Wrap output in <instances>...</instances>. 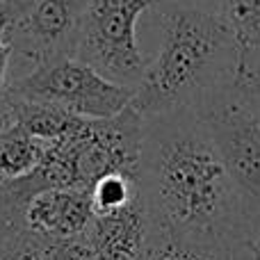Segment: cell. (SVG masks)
<instances>
[{
    "label": "cell",
    "mask_w": 260,
    "mask_h": 260,
    "mask_svg": "<svg viewBox=\"0 0 260 260\" xmlns=\"http://www.w3.org/2000/svg\"><path fill=\"white\" fill-rule=\"evenodd\" d=\"M89 199L91 208H94V217H105L126 210L139 201L137 176H135V171H108L94 180V185L89 187Z\"/></svg>",
    "instance_id": "obj_11"
},
{
    "label": "cell",
    "mask_w": 260,
    "mask_h": 260,
    "mask_svg": "<svg viewBox=\"0 0 260 260\" xmlns=\"http://www.w3.org/2000/svg\"><path fill=\"white\" fill-rule=\"evenodd\" d=\"M160 46L135 96L139 117L192 114L210 119L240 87L238 46L226 0H157Z\"/></svg>",
    "instance_id": "obj_2"
},
{
    "label": "cell",
    "mask_w": 260,
    "mask_h": 260,
    "mask_svg": "<svg viewBox=\"0 0 260 260\" xmlns=\"http://www.w3.org/2000/svg\"><path fill=\"white\" fill-rule=\"evenodd\" d=\"M7 91L27 103L62 110L78 119L112 121L133 108L137 91L114 85L78 57H62L9 80Z\"/></svg>",
    "instance_id": "obj_3"
},
{
    "label": "cell",
    "mask_w": 260,
    "mask_h": 260,
    "mask_svg": "<svg viewBox=\"0 0 260 260\" xmlns=\"http://www.w3.org/2000/svg\"><path fill=\"white\" fill-rule=\"evenodd\" d=\"M94 221L89 192L69 187H44L27 194L18 210V229L39 242H64L85 238Z\"/></svg>",
    "instance_id": "obj_7"
},
{
    "label": "cell",
    "mask_w": 260,
    "mask_h": 260,
    "mask_svg": "<svg viewBox=\"0 0 260 260\" xmlns=\"http://www.w3.org/2000/svg\"><path fill=\"white\" fill-rule=\"evenodd\" d=\"M44 139L30 135L25 128L12 126L0 135V183H16L44 162Z\"/></svg>",
    "instance_id": "obj_10"
},
{
    "label": "cell",
    "mask_w": 260,
    "mask_h": 260,
    "mask_svg": "<svg viewBox=\"0 0 260 260\" xmlns=\"http://www.w3.org/2000/svg\"><path fill=\"white\" fill-rule=\"evenodd\" d=\"M258 247L192 244L178 240V260H258Z\"/></svg>",
    "instance_id": "obj_12"
},
{
    "label": "cell",
    "mask_w": 260,
    "mask_h": 260,
    "mask_svg": "<svg viewBox=\"0 0 260 260\" xmlns=\"http://www.w3.org/2000/svg\"><path fill=\"white\" fill-rule=\"evenodd\" d=\"M253 99H256V105H258V110H260V89L253 91Z\"/></svg>",
    "instance_id": "obj_15"
},
{
    "label": "cell",
    "mask_w": 260,
    "mask_h": 260,
    "mask_svg": "<svg viewBox=\"0 0 260 260\" xmlns=\"http://www.w3.org/2000/svg\"><path fill=\"white\" fill-rule=\"evenodd\" d=\"M258 260H260V251H258Z\"/></svg>",
    "instance_id": "obj_16"
},
{
    "label": "cell",
    "mask_w": 260,
    "mask_h": 260,
    "mask_svg": "<svg viewBox=\"0 0 260 260\" xmlns=\"http://www.w3.org/2000/svg\"><path fill=\"white\" fill-rule=\"evenodd\" d=\"M135 176L153 238L260 249V208L235 185L203 119L142 117Z\"/></svg>",
    "instance_id": "obj_1"
},
{
    "label": "cell",
    "mask_w": 260,
    "mask_h": 260,
    "mask_svg": "<svg viewBox=\"0 0 260 260\" xmlns=\"http://www.w3.org/2000/svg\"><path fill=\"white\" fill-rule=\"evenodd\" d=\"M9 78H12V48L5 37V23L0 21V99L9 85Z\"/></svg>",
    "instance_id": "obj_14"
},
{
    "label": "cell",
    "mask_w": 260,
    "mask_h": 260,
    "mask_svg": "<svg viewBox=\"0 0 260 260\" xmlns=\"http://www.w3.org/2000/svg\"><path fill=\"white\" fill-rule=\"evenodd\" d=\"M89 5L91 0H41L23 21H3L12 48L9 80L27 76L55 59L76 57Z\"/></svg>",
    "instance_id": "obj_5"
},
{
    "label": "cell",
    "mask_w": 260,
    "mask_h": 260,
    "mask_svg": "<svg viewBox=\"0 0 260 260\" xmlns=\"http://www.w3.org/2000/svg\"><path fill=\"white\" fill-rule=\"evenodd\" d=\"M226 18L238 46L240 87L260 89V0H226Z\"/></svg>",
    "instance_id": "obj_9"
},
{
    "label": "cell",
    "mask_w": 260,
    "mask_h": 260,
    "mask_svg": "<svg viewBox=\"0 0 260 260\" xmlns=\"http://www.w3.org/2000/svg\"><path fill=\"white\" fill-rule=\"evenodd\" d=\"M206 123L235 185L260 208V110L253 91H238Z\"/></svg>",
    "instance_id": "obj_6"
},
{
    "label": "cell",
    "mask_w": 260,
    "mask_h": 260,
    "mask_svg": "<svg viewBox=\"0 0 260 260\" xmlns=\"http://www.w3.org/2000/svg\"><path fill=\"white\" fill-rule=\"evenodd\" d=\"M41 0H0V21L5 23H16L27 18Z\"/></svg>",
    "instance_id": "obj_13"
},
{
    "label": "cell",
    "mask_w": 260,
    "mask_h": 260,
    "mask_svg": "<svg viewBox=\"0 0 260 260\" xmlns=\"http://www.w3.org/2000/svg\"><path fill=\"white\" fill-rule=\"evenodd\" d=\"M157 0H91L76 57L114 85L139 91L148 57L137 46V18Z\"/></svg>",
    "instance_id": "obj_4"
},
{
    "label": "cell",
    "mask_w": 260,
    "mask_h": 260,
    "mask_svg": "<svg viewBox=\"0 0 260 260\" xmlns=\"http://www.w3.org/2000/svg\"><path fill=\"white\" fill-rule=\"evenodd\" d=\"M85 238L101 260H142L153 240V229L144 210L142 194L139 201L126 210L94 217Z\"/></svg>",
    "instance_id": "obj_8"
}]
</instances>
